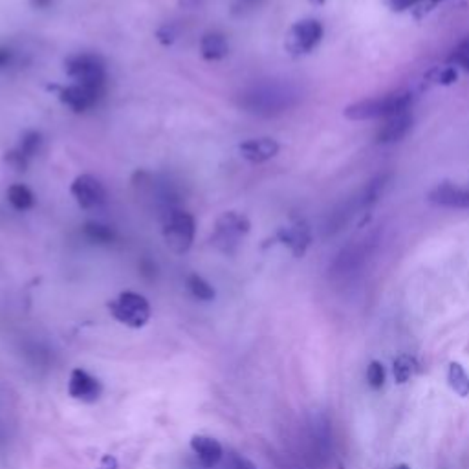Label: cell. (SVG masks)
Wrapping results in <instances>:
<instances>
[{
	"mask_svg": "<svg viewBox=\"0 0 469 469\" xmlns=\"http://www.w3.org/2000/svg\"><path fill=\"white\" fill-rule=\"evenodd\" d=\"M237 101L248 114L273 117L298 105L299 90L286 81H262L244 88Z\"/></svg>",
	"mask_w": 469,
	"mask_h": 469,
	"instance_id": "1",
	"label": "cell"
},
{
	"mask_svg": "<svg viewBox=\"0 0 469 469\" xmlns=\"http://www.w3.org/2000/svg\"><path fill=\"white\" fill-rule=\"evenodd\" d=\"M410 103H413V94L400 90L391 92L380 97L363 99L354 105H348L345 108V117L352 122H369V120H382V117H391L394 114L409 110Z\"/></svg>",
	"mask_w": 469,
	"mask_h": 469,
	"instance_id": "2",
	"label": "cell"
},
{
	"mask_svg": "<svg viewBox=\"0 0 469 469\" xmlns=\"http://www.w3.org/2000/svg\"><path fill=\"white\" fill-rule=\"evenodd\" d=\"M195 216L180 207H170L163 211V239L170 252L188 253L195 241Z\"/></svg>",
	"mask_w": 469,
	"mask_h": 469,
	"instance_id": "3",
	"label": "cell"
},
{
	"mask_svg": "<svg viewBox=\"0 0 469 469\" xmlns=\"http://www.w3.org/2000/svg\"><path fill=\"white\" fill-rule=\"evenodd\" d=\"M108 312L117 323L129 328H143L152 314L149 301L136 291H122L108 303Z\"/></svg>",
	"mask_w": 469,
	"mask_h": 469,
	"instance_id": "4",
	"label": "cell"
},
{
	"mask_svg": "<svg viewBox=\"0 0 469 469\" xmlns=\"http://www.w3.org/2000/svg\"><path fill=\"white\" fill-rule=\"evenodd\" d=\"M248 231H250V222L244 215L237 211H227L216 220L211 244H215L224 253H231L241 244Z\"/></svg>",
	"mask_w": 469,
	"mask_h": 469,
	"instance_id": "5",
	"label": "cell"
},
{
	"mask_svg": "<svg viewBox=\"0 0 469 469\" xmlns=\"http://www.w3.org/2000/svg\"><path fill=\"white\" fill-rule=\"evenodd\" d=\"M69 76L76 81V85L87 87L90 90H96L99 94L105 92V85H106V70L105 65L99 57L96 55H76L74 59H70L67 65Z\"/></svg>",
	"mask_w": 469,
	"mask_h": 469,
	"instance_id": "6",
	"label": "cell"
},
{
	"mask_svg": "<svg viewBox=\"0 0 469 469\" xmlns=\"http://www.w3.org/2000/svg\"><path fill=\"white\" fill-rule=\"evenodd\" d=\"M321 41H323L321 23L316 19H305L291 26L286 39V48L291 53L303 55V53H310Z\"/></svg>",
	"mask_w": 469,
	"mask_h": 469,
	"instance_id": "7",
	"label": "cell"
},
{
	"mask_svg": "<svg viewBox=\"0 0 469 469\" xmlns=\"http://www.w3.org/2000/svg\"><path fill=\"white\" fill-rule=\"evenodd\" d=\"M70 191H72V197L76 198V202L87 211L99 209L106 200V191H105L103 184L96 179V176H90V174L78 176Z\"/></svg>",
	"mask_w": 469,
	"mask_h": 469,
	"instance_id": "8",
	"label": "cell"
},
{
	"mask_svg": "<svg viewBox=\"0 0 469 469\" xmlns=\"http://www.w3.org/2000/svg\"><path fill=\"white\" fill-rule=\"evenodd\" d=\"M103 392L101 382L85 369H74L69 378V394L83 403H94Z\"/></svg>",
	"mask_w": 469,
	"mask_h": 469,
	"instance_id": "9",
	"label": "cell"
},
{
	"mask_svg": "<svg viewBox=\"0 0 469 469\" xmlns=\"http://www.w3.org/2000/svg\"><path fill=\"white\" fill-rule=\"evenodd\" d=\"M428 200L438 207L469 209V189H464L453 182H442L429 191Z\"/></svg>",
	"mask_w": 469,
	"mask_h": 469,
	"instance_id": "10",
	"label": "cell"
},
{
	"mask_svg": "<svg viewBox=\"0 0 469 469\" xmlns=\"http://www.w3.org/2000/svg\"><path fill=\"white\" fill-rule=\"evenodd\" d=\"M410 127H413V114H410L409 110L394 114V115L387 117L385 124L378 129L376 143H382V145L396 143L407 136Z\"/></svg>",
	"mask_w": 469,
	"mask_h": 469,
	"instance_id": "11",
	"label": "cell"
},
{
	"mask_svg": "<svg viewBox=\"0 0 469 469\" xmlns=\"http://www.w3.org/2000/svg\"><path fill=\"white\" fill-rule=\"evenodd\" d=\"M189 446H191V451L195 453L197 460L200 462V465L206 469L216 467L224 458V447L213 437L195 435V437H191Z\"/></svg>",
	"mask_w": 469,
	"mask_h": 469,
	"instance_id": "12",
	"label": "cell"
},
{
	"mask_svg": "<svg viewBox=\"0 0 469 469\" xmlns=\"http://www.w3.org/2000/svg\"><path fill=\"white\" fill-rule=\"evenodd\" d=\"M279 241L296 257H303L310 246L312 234L305 222H296L279 231Z\"/></svg>",
	"mask_w": 469,
	"mask_h": 469,
	"instance_id": "13",
	"label": "cell"
},
{
	"mask_svg": "<svg viewBox=\"0 0 469 469\" xmlns=\"http://www.w3.org/2000/svg\"><path fill=\"white\" fill-rule=\"evenodd\" d=\"M279 143L273 138H253L241 143L239 151L252 163H264L279 154Z\"/></svg>",
	"mask_w": 469,
	"mask_h": 469,
	"instance_id": "14",
	"label": "cell"
},
{
	"mask_svg": "<svg viewBox=\"0 0 469 469\" xmlns=\"http://www.w3.org/2000/svg\"><path fill=\"white\" fill-rule=\"evenodd\" d=\"M103 94L96 92V90H90L87 87H81V85H70L67 88L61 90V101L72 108L74 112H85L88 108H92L94 105H97L99 97Z\"/></svg>",
	"mask_w": 469,
	"mask_h": 469,
	"instance_id": "15",
	"label": "cell"
},
{
	"mask_svg": "<svg viewBox=\"0 0 469 469\" xmlns=\"http://www.w3.org/2000/svg\"><path fill=\"white\" fill-rule=\"evenodd\" d=\"M367 257V246L365 244H354L345 248L339 257L336 259V273H348L363 264Z\"/></svg>",
	"mask_w": 469,
	"mask_h": 469,
	"instance_id": "16",
	"label": "cell"
},
{
	"mask_svg": "<svg viewBox=\"0 0 469 469\" xmlns=\"http://www.w3.org/2000/svg\"><path fill=\"white\" fill-rule=\"evenodd\" d=\"M202 57L207 61H220L229 51V44L222 33H206L200 41Z\"/></svg>",
	"mask_w": 469,
	"mask_h": 469,
	"instance_id": "17",
	"label": "cell"
},
{
	"mask_svg": "<svg viewBox=\"0 0 469 469\" xmlns=\"http://www.w3.org/2000/svg\"><path fill=\"white\" fill-rule=\"evenodd\" d=\"M83 233L92 244H110L115 239L114 229L101 222H87L83 227Z\"/></svg>",
	"mask_w": 469,
	"mask_h": 469,
	"instance_id": "18",
	"label": "cell"
},
{
	"mask_svg": "<svg viewBox=\"0 0 469 469\" xmlns=\"http://www.w3.org/2000/svg\"><path fill=\"white\" fill-rule=\"evenodd\" d=\"M8 202L17 209V211H28L33 207L35 204V197L33 193L23 186V184H15L8 189Z\"/></svg>",
	"mask_w": 469,
	"mask_h": 469,
	"instance_id": "19",
	"label": "cell"
},
{
	"mask_svg": "<svg viewBox=\"0 0 469 469\" xmlns=\"http://www.w3.org/2000/svg\"><path fill=\"white\" fill-rule=\"evenodd\" d=\"M188 288H189V291L193 293V296L197 299H200V301H213L215 299V288L204 277H200L197 273L189 275Z\"/></svg>",
	"mask_w": 469,
	"mask_h": 469,
	"instance_id": "20",
	"label": "cell"
},
{
	"mask_svg": "<svg viewBox=\"0 0 469 469\" xmlns=\"http://www.w3.org/2000/svg\"><path fill=\"white\" fill-rule=\"evenodd\" d=\"M447 380L451 389L458 394V396H467L469 394V376L465 374V371L462 369V365L458 363H451L449 371H447Z\"/></svg>",
	"mask_w": 469,
	"mask_h": 469,
	"instance_id": "21",
	"label": "cell"
},
{
	"mask_svg": "<svg viewBox=\"0 0 469 469\" xmlns=\"http://www.w3.org/2000/svg\"><path fill=\"white\" fill-rule=\"evenodd\" d=\"M415 374V360L409 358V356H400L394 362V378L398 383H405Z\"/></svg>",
	"mask_w": 469,
	"mask_h": 469,
	"instance_id": "22",
	"label": "cell"
},
{
	"mask_svg": "<svg viewBox=\"0 0 469 469\" xmlns=\"http://www.w3.org/2000/svg\"><path fill=\"white\" fill-rule=\"evenodd\" d=\"M41 143H42L41 134H37V133H28V134L23 138V142H21V145H19V149H17V154L28 161L32 156H35V154L39 152Z\"/></svg>",
	"mask_w": 469,
	"mask_h": 469,
	"instance_id": "23",
	"label": "cell"
},
{
	"mask_svg": "<svg viewBox=\"0 0 469 469\" xmlns=\"http://www.w3.org/2000/svg\"><path fill=\"white\" fill-rule=\"evenodd\" d=\"M449 65H455L465 72H469V37H465L451 53Z\"/></svg>",
	"mask_w": 469,
	"mask_h": 469,
	"instance_id": "24",
	"label": "cell"
},
{
	"mask_svg": "<svg viewBox=\"0 0 469 469\" xmlns=\"http://www.w3.org/2000/svg\"><path fill=\"white\" fill-rule=\"evenodd\" d=\"M367 380L372 389H382L385 383V369L380 362H372L367 369Z\"/></svg>",
	"mask_w": 469,
	"mask_h": 469,
	"instance_id": "25",
	"label": "cell"
},
{
	"mask_svg": "<svg viewBox=\"0 0 469 469\" xmlns=\"http://www.w3.org/2000/svg\"><path fill=\"white\" fill-rule=\"evenodd\" d=\"M431 81L437 85H453L456 81V70L453 67H446V69H437L429 74Z\"/></svg>",
	"mask_w": 469,
	"mask_h": 469,
	"instance_id": "26",
	"label": "cell"
},
{
	"mask_svg": "<svg viewBox=\"0 0 469 469\" xmlns=\"http://www.w3.org/2000/svg\"><path fill=\"white\" fill-rule=\"evenodd\" d=\"M231 469H257V465L253 462H250L248 458H244V456H241L237 453H233V456H231Z\"/></svg>",
	"mask_w": 469,
	"mask_h": 469,
	"instance_id": "27",
	"label": "cell"
},
{
	"mask_svg": "<svg viewBox=\"0 0 469 469\" xmlns=\"http://www.w3.org/2000/svg\"><path fill=\"white\" fill-rule=\"evenodd\" d=\"M14 59V51L6 46H0V69H6Z\"/></svg>",
	"mask_w": 469,
	"mask_h": 469,
	"instance_id": "28",
	"label": "cell"
},
{
	"mask_svg": "<svg viewBox=\"0 0 469 469\" xmlns=\"http://www.w3.org/2000/svg\"><path fill=\"white\" fill-rule=\"evenodd\" d=\"M418 3L420 0H391V6L392 10H407V8H413Z\"/></svg>",
	"mask_w": 469,
	"mask_h": 469,
	"instance_id": "29",
	"label": "cell"
},
{
	"mask_svg": "<svg viewBox=\"0 0 469 469\" xmlns=\"http://www.w3.org/2000/svg\"><path fill=\"white\" fill-rule=\"evenodd\" d=\"M99 469H117V462H115V458L110 456V455H105V456L101 458Z\"/></svg>",
	"mask_w": 469,
	"mask_h": 469,
	"instance_id": "30",
	"label": "cell"
},
{
	"mask_svg": "<svg viewBox=\"0 0 469 469\" xmlns=\"http://www.w3.org/2000/svg\"><path fill=\"white\" fill-rule=\"evenodd\" d=\"M396 469H409V467H407V465H405V464H401V465H398V467H396Z\"/></svg>",
	"mask_w": 469,
	"mask_h": 469,
	"instance_id": "31",
	"label": "cell"
},
{
	"mask_svg": "<svg viewBox=\"0 0 469 469\" xmlns=\"http://www.w3.org/2000/svg\"><path fill=\"white\" fill-rule=\"evenodd\" d=\"M316 3H319V5H321V3H325V0H316Z\"/></svg>",
	"mask_w": 469,
	"mask_h": 469,
	"instance_id": "32",
	"label": "cell"
},
{
	"mask_svg": "<svg viewBox=\"0 0 469 469\" xmlns=\"http://www.w3.org/2000/svg\"><path fill=\"white\" fill-rule=\"evenodd\" d=\"M433 3H440V0H433Z\"/></svg>",
	"mask_w": 469,
	"mask_h": 469,
	"instance_id": "33",
	"label": "cell"
}]
</instances>
